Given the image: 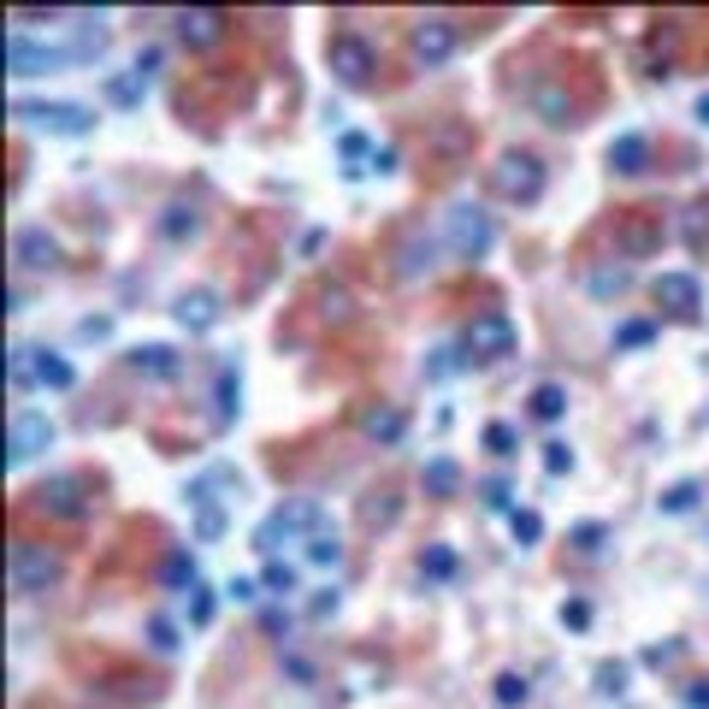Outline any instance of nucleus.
Here are the masks:
<instances>
[{
  "label": "nucleus",
  "mask_w": 709,
  "mask_h": 709,
  "mask_svg": "<svg viewBox=\"0 0 709 709\" xmlns=\"http://www.w3.org/2000/svg\"><path fill=\"white\" fill-rule=\"evenodd\" d=\"M444 255L461 260V267H473V260L491 255V243H497V220L480 208V201H456L450 213H444V231H438Z\"/></svg>",
  "instance_id": "f257e3e1"
},
{
  "label": "nucleus",
  "mask_w": 709,
  "mask_h": 709,
  "mask_svg": "<svg viewBox=\"0 0 709 709\" xmlns=\"http://www.w3.org/2000/svg\"><path fill=\"white\" fill-rule=\"evenodd\" d=\"M326 520H320V503H308V497H296V503H284V509H272L267 520L255 527V550L260 556H279L284 544H308L314 532H320Z\"/></svg>",
  "instance_id": "f03ea898"
},
{
  "label": "nucleus",
  "mask_w": 709,
  "mask_h": 709,
  "mask_svg": "<svg viewBox=\"0 0 709 709\" xmlns=\"http://www.w3.org/2000/svg\"><path fill=\"white\" fill-rule=\"evenodd\" d=\"M12 119L48 130V137H90L95 130V107H83V101H12Z\"/></svg>",
  "instance_id": "7ed1b4c3"
},
{
  "label": "nucleus",
  "mask_w": 709,
  "mask_h": 709,
  "mask_svg": "<svg viewBox=\"0 0 709 709\" xmlns=\"http://www.w3.org/2000/svg\"><path fill=\"white\" fill-rule=\"evenodd\" d=\"M66 574V556L54 544H19L12 550V591L19 598H48Z\"/></svg>",
  "instance_id": "20e7f679"
},
{
  "label": "nucleus",
  "mask_w": 709,
  "mask_h": 709,
  "mask_svg": "<svg viewBox=\"0 0 709 709\" xmlns=\"http://www.w3.org/2000/svg\"><path fill=\"white\" fill-rule=\"evenodd\" d=\"M326 66H331V78H338L343 90H367V83H373V71H379V48H373L367 36L343 31V36H331Z\"/></svg>",
  "instance_id": "39448f33"
},
{
  "label": "nucleus",
  "mask_w": 709,
  "mask_h": 709,
  "mask_svg": "<svg viewBox=\"0 0 709 709\" xmlns=\"http://www.w3.org/2000/svg\"><path fill=\"white\" fill-rule=\"evenodd\" d=\"M491 190L509 196V201H539L544 196V161L527 149H509L497 154V166H491Z\"/></svg>",
  "instance_id": "423d86ee"
},
{
  "label": "nucleus",
  "mask_w": 709,
  "mask_h": 709,
  "mask_svg": "<svg viewBox=\"0 0 709 709\" xmlns=\"http://www.w3.org/2000/svg\"><path fill=\"white\" fill-rule=\"evenodd\" d=\"M60 66H71L66 42H36L31 31L7 36V71L12 78H42V71H60Z\"/></svg>",
  "instance_id": "0eeeda50"
},
{
  "label": "nucleus",
  "mask_w": 709,
  "mask_h": 709,
  "mask_svg": "<svg viewBox=\"0 0 709 709\" xmlns=\"http://www.w3.org/2000/svg\"><path fill=\"white\" fill-rule=\"evenodd\" d=\"M54 438H60V426H54L48 414L19 409V414H12V426H7V461H12V468H24V461H36L42 450H54Z\"/></svg>",
  "instance_id": "6e6552de"
},
{
  "label": "nucleus",
  "mask_w": 709,
  "mask_h": 709,
  "mask_svg": "<svg viewBox=\"0 0 709 709\" xmlns=\"http://www.w3.org/2000/svg\"><path fill=\"white\" fill-rule=\"evenodd\" d=\"M36 509L54 515V520H90V485L78 480V473H54V480L36 485Z\"/></svg>",
  "instance_id": "1a4fd4ad"
},
{
  "label": "nucleus",
  "mask_w": 709,
  "mask_h": 709,
  "mask_svg": "<svg viewBox=\"0 0 709 709\" xmlns=\"http://www.w3.org/2000/svg\"><path fill=\"white\" fill-rule=\"evenodd\" d=\"M515 343H520V331H515V320H503V314H480V320L461 331V350L473 361H503V355H515Z\"/></svg>",
  "instance_id": "9d476101"
},
{
  "label": "nucleus",
  "mask_w": 709,
  "mask_h": 709,
  "mask_svg": "<svg viewBox=\"0 0 709 709\" xmlns=\"http://www.w3.org/2000/svg\"><path fill=\"white\" fill-rule=\"evenodd\" d=\"M409 48H414V60L426 66V71L450 66V54H456V24H450V19H420L414 31H409Z\"/></svg>",
  "instance_id": "9b49d317"
},
{
  "label": "nucleus",
  "mask_w": 709,
  "mask_h": 709,
  "mask_svg": "<svg viewBox=\"0 0 709 709\" xmlns=\"http://www.w3.org/2000/svg\"><path fill=\"white\" fill-rule=\"evenodd\" d=\"M12 260H19L24 272L60 267V237H54L48 225H19V231H12Z\"/></svg>",
  "instance_id": "f8f14e48"
},
{
  "label": "nucleus",
  "mask_w": 709,
  "mask_h": 709,
  "mask_svg": "<svg viewBox=\"0 0 709 709\" xmlns=\"http://www.w3.org/2000/svg\"><path fill=\"white\" fill-rule=\"evenodd\" d=\"M231 31V19L220 7H184L178 12V36H184V48H196V54H208V48H220Z\"/></svg>",
  "instance_id": "ddd939ff"
},
{
  "label": "nucleus",
  "mask_w": 709,
  "mask_h": 709,
  "mask_svg": "<svg viewBox=\"0 0 709 709\" xmlns=\"http://www.w3.org/2000/svg\"><path fill=\"white\" fill-rule=\"evenodd\" d=\"M220 291H208V284H196V291H184L178 302H172V320H178L190 338H201V331H213L220 326Z\"/></svg>",
  "instance_id": "4468645a"
},
{
  "label": "nucleus",
  "mask_w": 709,
  "mask_h": 709,
  "mask_svg": "<svg viewBox=\"0 0 709 709\" xmlns=\"http://www.w3.org/2000/svg\"><path fill=\"white\" fill-rule=\"evenodd\" d=\"M657 308L680 314V320H692V314L704 308V284L692 279V272H662L657 279Z\"/></svg>",
  "instance_id": "2eb2a0df"
},
{
  "label": "nucleus",
  "mask_w": 709,
  "mask_h": 709,
  "mask_svg": "<svg viewBox=\"0 0 709 709\" xmlns=\"http://www.w3.org/2000/svg\"><path fill=\"white\" fill-rule=\"evenodd\" d=\"M125 367L142 373V379H178L184 361H178V350H172V343H137V350L125 355Z\"/></svg>",
  "instance_id": "dca6fc26"
},
{
  "label": "nucleus",
  "mask_w": 709,
  "mask_h": 709,
  "mask_svg": "<svg viewBox=\"0 0 709 709\" xmlns=\"http://www.w3.org/2000/svg\"><path fill=\"white\" fill-rule=\"evenodd\" d=\"M532 113H539L544 125H556V130L580 125V107H574V95H562L556 83H539V90H532Z\"/></svg>",
  "instance_id": "f3484780"
},
{
  "label": "nucleus",
  "mask_w": 709,
  "mask_h": 709,
  "mask_svg": "<svg viewBox=\"0 0 709 709\" xmlns=\"http://www.w3.org/2000/svg\"><path fill=\"white\" fill-rule=\"evenodd\" d=\"M657 243H662V225L650 220L645 208H639V213H627V225H621V255H633V260H639V255L657 249Z\"/></svg>",
  "instance_id": "a211bd4d"
},
{
  "label": "nucleus",
  "mask_w": 709,
  "mask_h": 709,
  "mask_svg": "<svg viewBox=\"0 0 709 709\" xmlns=\"http://www.w3.org/2000/svg\"><path fill=\"white\" fill-rule=\"evenodd\" d=\"M397 520H402V497L390 485H379V491H367V497H361V527L379 532V527H397Z\"/></svg>",
  "instance_id": "6ab92c4d"
},
{
  "label": "nucleus",
  "mask_w": 709,
  "mask_h": 709,
  "mask_svg": "<svg viewBox=\"0 0 709 709\" xmlns=\"http://www.w3.org/2000/svg\"><path fill=\"white\" fill-rule=\"evenodd\" d=\"M645 161H650V142L639 137V130H627V137H615V142H610V166L621 172V178H639Z\"/></svg>",
  "instance_id": "aec40b11"
},
{
  "label": "nucleus",
  "mask_w": 709,
  "mask_h": 709,
  "mask_svg": "<svg viewBox=\"0 0 709 709\" xmlns=\"http://www.w3.org/2000/svg\"><path fill=\"white\" fill-rule=\"evenodd\" d=\"M361 432H367L373 444H397L402 432H409V420H402V409H390V402H379V409L361 414Z\"/></svg>",
  "instance_id": "412c9836"
},
{
  "label": "nucleus",
  "mask_w": 709,
  "mask_h": 709,
  "mask_svg": "<svg viewBox=\"0 0 709 709\" xmlns=\"http://www.w3.org/2000/svg\"><path fill=\"white\" fill-rule=\"evenodd\" d=\"M420 485H426V497H456V485H461V468L450 456H432L426 468H420Z\"/></svg>",
  "instance_id": "4be33fe9"
},
{
  "label": "nucleus",
  "mask_w": 709,
  "mask_h": 709,
  "mask_svg": "<svg viewBox=\"0 0 709 709\" xmlns=\"http://www.w3.org/2000/svg\"><path fill=\"white\" fill-rule=\"evenodd\" d=\"M532 420H550L556 426L562 414H568V385H556V379H544V385H532Z\"/></svg>",
  "instance_id": "5701e85b"
},
{
  "label": "nucleus",
  "mask_w": 709,
  "mask_h": 709,
  "mask_svg": "<svg viewBox=\"0 0 709 709\" xmlns=\"http://www.w3.org/2000/svg\"><path fill=\"white\" fill-rule=\"evenodd\" d=\"M196 231H201V208H196V201H172V208L161 213V237L184 243V237H196Z\"/></svg>",
  "instance_id": "b1692460"
},
{
  "label": "nucleus",
  "mask_w": 709,
  "mask_h": 709,
  "mask_svg": "<svg viewBox=\"0 0 709 709\" xmlns=\"http://www.w3.org/2000/svg\"><path fill=\"white\" fill-rule=\"evenodd\" d=\"M36 385H42V390H71V385H78V373H71L66 355L36 350Z\"/></svg>",
  "instance_id": "393cba45"
},
{
  "label": "nucleus",
  "mask_w": 709,
  "mask_h": 709,
  "mask_svg": "<svg viewBox=\"0 0 709 709\" xmlns=\"http://www.w3.org/2000/svg\"><path fill=\"white\" fill-rule=\"evenodd\" d=\"M320 320L326 326H350L355 320V296L343 291V284H326V291H320Z\"/></svg>",
  "instance_id": "a878e982"
},
{
  "label": "nucleus",
  "mask_w": 709,
  "mask_h": 709,
  "mask_svg": "<svg viewBox=\"0 0 709 709\" xmlns=\"http://www.w3.org/2000/svg\"><path fill=\"white\" fill-rule=\"evenodd\" d=\"M308 562H314V568H338V562H343L338 527H320V532H314V539H308Z\"/></svg>",
  "instance_id": "bb28decb"
},
{
  "label": "nucleus",
  "mask_w": 709,
  "mask_h": 709,
  "mask_svg": "<svg viewBox=\"0 0 709 709\" xmlns=\"http://www.w3.org/2000/svg\"><path fill=\"white\" fill-rule=\"evenodd\" d=\"M161 580H166V586H201V574H196V556H190V550H172V556L161 562Z\"/></svg>",
  "instance_id": "cd10ccee"
},
{
  "label": "nucleus",
  "mask_w": 709,
  "mask_h": 709,
  "mask_svg": "<svg viewBox=\"0 0 709 709\" xmlns=\"http://www.w3.org/2000/svg\"><path fill=\"white\" fill-rule=\"evenodd\" d=\"M260 586H267V591H279V598H291V591L302 586V574L291 568V562H279V556H272L267 568H260Z\"/></svg>",
  "instance_id": "c85d7f7f"
},
{
  "label": "nucleus",
  "mask_w": 709,
  "mask_h": 709,
  "mask_svg": "<svg viewBox=\"0 0 709 709\" xmlns=\"http://www.w3.org/2000/svg\"><path fill=\"white\" fill-rule=\"evenodd\" d=\"M627 284H633V272H627V267H598V272L586 279V291H591V296H621Z\"/></svg>",
  "instance_id": "c756f323"
},
{
  "label": "nucleus",
  "mask_w": 709,
  "mask_h": 709,
  "mask_svg": "<svg viewBox=\"0 0 709 709\" xmlns=\"http://www.w3.org/2000/svg\"><path fill=\"white\" fill-rule=\"evenodd\" d=\"M142 90H149V78H137V71H125V78H107V101H113V107H137Z\"/></svg>",
  "instance_id": "7c9ffc66"
},
{
  "label": "nucleus",
  "mask_w": 709,
  "mask_h": 709,
  "mask_svg": "<svg viewBox=\"0 0 709 709\" xmlns=\"http://www.w3.org/2000/svg\"><path fill=\"white\" fill-rule=\"evenodd\" d=\"M420 574H426V580H450V574H456V550H450V544H426Z\"/></svg>",
  "instance_id": "2f4dec72"
},
{
  "label": "nucleus",
  "mask_w": 709,
  "mask_h": 709,
  "mask_svg": "<svg viewBox=\"0 0 709 709\" xmlns=\"http://www.w3.org/2000/svg\"><path fill=\"white\" fill-rule=\"evenodd\" d=\"M527 698H532V680H527V674H515V669L497 674V704H503V709H520Z\"/></svg>",
  "instance_id": "473e14b6"
},
{
  "label": "nucleus",
  "mask_w": 709,
  "mask_h": 709,
  "mask_svg": "<svg viewBox=\"0 0 709 709\" xmlns=\"http://www.w3.org/2000/svg\"><path fill=\"white\" fill-rule=\"evenodd\" d=\"M698 480H680V485H669L662 491V515H686V509H698Z\"/></svg>",
  "instance_id": "72a5a7b5"
},
{
  "label": "nucleus",
  "mask_w": 709,
  "mask_h": 709,
  "mask_svg": "<svg viewBox=\"0 0 709 709\" xmlns=\"http://www.w3.org/2000/svg\"><path fill=\"white\" fill-rule=\"evenodd\" d=\"M397 272H402V279H420V272H432V237L426 243H409V249H402V260H397Z\"/></svg>",
  "instance_id": "f704fd0d"
},
{
  "label": "nucleus",
  "mask_w": 709,
  "mask_h": 709,
  "mask_svg": "<svg viewBox=\"0 0 709 709\" xmlns=\"http://www.w3.org/2000/svg\"><path fill=\"white\" fill-rule=\"evenodd\" d=\"M485 450H491V456H515V450H520L515 426H503V420H491V426H485Z\"/></svg>",
  "instance_id": "c9c22d12"
},
{
  "label": "nucleus",
  "mask_w": 709,
  "mask_h": 709,
  "mask_svg": "<svg viewBox=\"0 0 709 709\" xmlns=\"http://www.w3.org/2000/svg\"><path fill=\"white\" fill-rule=\"evenodd\" d=\"M650 338H657V326H650V320H627L615 331V350H645Z\"/></svg>",
  "instance_id": "e433bc0d"
},
{
  "label": "nucleus",
  "mask_w": 709,
  "mask_h": 709,
  "mask_svg": "<svg viewBox=\"0 0 709 709\" xmlns=\"http://www.w3.org/2000/svg\"><path fill=\"white\" fill-rule=\"evenodd\" d=\"M237 397H243V379H237V367H220V420L237 414Z\"/></svg>",
  "instance_id": "4c0bfd02"
},
{
  "label": "nucleus",
  "mask_w": 709,
  "mask_h": 709,
  "mask_svg": "<svg viewBox=\"0 0 709 709\" xmlns=\"http://www.w3.org/2000/svg\"><path fill=\"white\" fill-rule=\"evenodd\" d=\"M680 231H686V243L698 249V243L709 237V201H698V208H686V220H680Z\"/></svg>",
  "instance_id": "58836bf2"
},
{
  "label": "nucleus",
  "mask_w": 709,
  "mask_h": 709,
  "mask_svg": "<svg viewBox=\"0 0 709 709\" xmlns=\"http://www.w3.org/2000/svg\"><path fill=\"white\" fill-rule=\"evenodd\" d=\"M509 527H515V539H520V544H539V539H544V520L532 515V509H515V515H509Z\"/></svg>",
  "instance_id": "ea45409f"
},
{
  "label": "nucleus",
  "mask_w": 709,
  "mask_h": 709,
  "mask_svg": "<svg viewBox=\"0 0 709 709\" xmlns=\"http://www.w3.org/2000/svg\"><path fill=\"white\" fill-rule=\"evenodd\" d=\"M149 645L161 650V657H172V650H178V627H172L166 615H154V621H149Z\"/></svg>",
  "instance_id": "a19ab883"
},
{
  "label": "nucleus",
  "mask_w": 709,
  "mask_h": 709,
  "mask_svg": "<svg viewBox=\"0 0 709 709\" xmlns=\"http://www.w3.org/2000/svg\"><path fill=\"white\" fill-rule=\"evenodd\" d=\"M225 532V515L213 503H196V539H220Z\"/></svg>",
  "instance_id": "79ce46f5"
},
{
  "label": "nucleus",
  "mask_w": 709,
  "mask_h": 709,
  "mask_svg": "<svg viewBox=\"0 0 709 709\" xmlns=\"http://www.w3.org/2000/svg\"><path fill=\"white\" fill-rule=\"evenodd\" d=\"M603 539H610V527H598V520H586V527H574V550H586V556H598Z\"/></svg>",
  "instance_id": "37998d69"
},
{
  "label": "nucleus",
  "mask_w": 709,
  "mask_h": 709,
  "mask_svg": "<svg viewBox=\"0 0 709 709\" xmlns=\"http://www.w3.org/2000/svg\"><path fill=\"white\" fill-rule=\"evenodd\" d=\"M568 468H574V450L562 438H550L544 444V473H568Z\"/></svg>",
  "instance_id": "c03bdc74"
},
{
  "label": "nucleus",
  "mask_w": 709,
  "mask_h": 709,
  "mask_svg": "<svg viewBox=\"0 0 709 709\" xmlns=\"http://www.w3.org/2000/svg\"><path fill=\"white\" fill-rule=\"evenodd\" d=\"M598 686L610 692V698H621V692H627V669H621V662H603V669H598Z\"/></svg>",
  "instance_id": "a18cd8bd"
},
{
  "label": "nucleus",
  "mask_w": 709,
  "mask_h": 709,
  "mask_svg": "<svg viewBox=\"0 0 709 709\" xmlns=\"http://www.w3.org/2000/svg\"><path fill=\"white\" fill-rule=\"evenodd\" d=\"M196 591V598H190V621H196V627H208V621H213V591L208 586H190Z\"/></svg>",
  "instance_id": "49530a36"
},
{
  "label": "nucleus",
  "mask_w": 709,
  "mask_h": 709,
  "mask_svg": "<svg viewBox=\"0 0 709 709\" xmlns=\"http://www.w3.org/2000/svg\"><path fill=\"white\" fill-rule=\"evenodd\" d=\"M308 610H314V621H326V615H338V610H343V591H338V586H326V591H320V598H314V603H308Z\"/></svg>",
  "instance_id": "de8ad7c7"
},
{
  "label": "nucleus",
  "mask_w": 709,
  "mask_h": 709,
  "mask_svg": "<svg viewBox=\"0 0 709 709\" xmlns=\"http://www.w3.org/2000/svg\"><path fill=\"white\" fill-rule=\"evenodd\" d=\"M645 662H650V669H674V662H680V639H669V645H650V650H645Z\"/></svg>",
  "instance_id": "09e8293b"
},
{
  "label": "nucleus",
  "mask_w": 709,
  "mask_h": 709,
  "mask_svg": "<svg viewBox=\"0 0 709 709\" xmlns=\"http://www.w3.org/2000/svg\"><path fill=\"white\" fill-rule=\"evenodd\" d=\"M225 598H231V603H255V598H260V580H243V574H237V580L225 586Z\"/></svg>",
  "instance_id": "8fccbe9b"
},
{
  "label": "nucleus",
  "mask_w": 709,
  "mask_h": 709,
  "mask_svg": "<svg viewBox=\"0 0 709 709\" xmlns=\"http://www.w3.org/2000/svg\"><path fill=\"white\" fill-rule=\"evenodd\" d=\"M461 361H456V350H432V361H426V373L432 379H444V373H456Z\"/></svg>",
  "instance_id": "3c124183"
},
{
  "label": "nucleus",
  "mask_w": 709,
  "mask_h": 709,
  "mask_svg": "<svg viewBox=\"0 0 709 709\" xmlns=\"http://www.w3.org/2000/svg\"><path fill=\"white\" fill-rule=\"evenodd\" d=\"M586 621H591V610H586L580 598H574V603H562V627H574V633H580Z\"/></svg>",
  "instance_id": "603ef678"
},
{
  "label": "nucleus",
  "mask_w": 709,
  "mask_h": 709,
  "mask_svg": "<svg viewBox=\"0 0 709 709\" xmlns=\"http://www.w3.org/2000/svg\"><path fill=\"white\" fill-rule=\"evenodd\" d=\"M509 497H515V491L503 485V480H491V485H485V509H509Z\"/></svg>",
  "instance_id": "864d4df0"
},
{
  "label": "nucleus",
  "mask_w": 709,
  "mask_h": 709,
  "mask_svg": "<svg viewBox=\"0 0 709 709\" xmlns=\"http://www.w3.org/2000/svg\"><path fill=\"white\" fill-rule=\"evenodd\" d=\"M373 172H379V178L397 172V149H390V142H385V149H373Z\"/></svg>",
  "instance_id": "5fc2aeb1"
},
{
  "label": "nucleus",
  "mask_w": 709,
  "mask_h": 709,
  "mask_svg": "<svg viewBox=\"0 0 709 709\" xmlns=\"http://www.w3.org/2000/svg\"><path fill=\"white\" fill-rule=\"evenodd\" d=\"M338 149H343V161H361V154H373V149H367V137H355V130L338 142Z\"/></svg>",
  "instance_id": "6e6d98bb"
},
{
  "label": "nucleus",
  "mask_w": 709,
  "mask_h": 709,
  "mask_svg": "<svg viewBox=\"0 0 709 709\" xmlns=\"http://www.w3.org/2000/svg\"><path fill=\"white\" fill-rule=\"evenodd\" d=\"M284 674H291V680H302V686H308V680H314V669H308V662H302V657H284Z\"/></svg>",
  "instance_id": "4d7b16f0"
},
{
  "label": "nucleus",
  "mask_w": 709,
  "mask_h": 709,
  "mask_svg": "<svg viewBox=\"0 0 709 709\" xmlns=\"http://www.w3.org/2000/svg\"><path fill=\"white\" fill-rule=\"evenodd\" d=\"M686 698H692V709H709V680H698V686H692Z\"/></svg>",
  "instance_id": "13d9d810"
},
{
  "label": "nucleus",
  "mask_w": 709,
  "mask_h": 709,
  "mask_svg": "<svg viewBox=\"0 0 709 709\" xmlns=\"http://www.w3.org/2000/svg\"><path fill=\"white\" fill-rule=\"evenodd\" d=\"M698 119L709 125V90H704V101H698Z\"/></svg>",
  "instance_id": "bf43d9fd"
}]
</instances>
